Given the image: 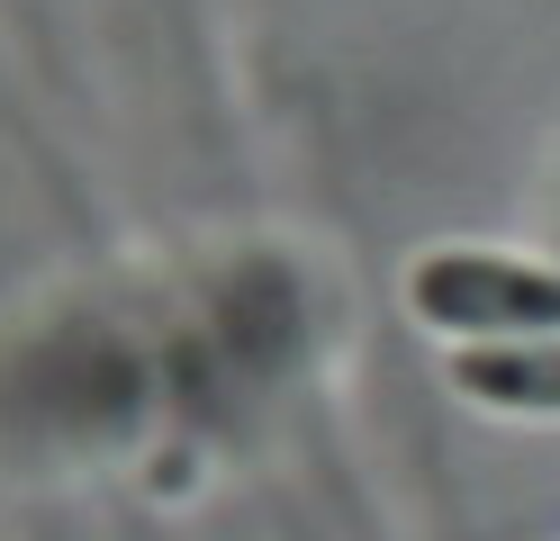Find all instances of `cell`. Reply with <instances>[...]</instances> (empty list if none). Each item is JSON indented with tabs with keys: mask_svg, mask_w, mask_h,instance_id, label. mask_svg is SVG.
Listing matches in <instances>:
<instances>
[{
	"mask_svg": "<svg viewBox=\"0 0 560 541\" xmlns=\"http://www.w3.org/2000/svg\"><path fill=\"white\" fill-rule=\"evenodd\" d=\"M452 388L488 397V407L560 415V334H515V343H462L452 352Z\"/></svg>",
	"mask_w": 560,
	"mask_h": 541,
	"instance_id": "7a4b0ae2",
	"label": "cell"
},
{
	"mask_svg": "<svg viewBox=\"0 0 560 541\" xmlns=\"http://www.w3.org/2000/svg\"><path fill=\"white\" fill-rule=\"evenodd\" d=\"M425 325L462 343H515V334H560V271L515 262V252H425L407 280Z\"/></svg>",
	"mask_w": 560,
	"mask_h": 541,
	"instance_id": "6da1fadb",
	"label": "cell"
}]
</instances>
